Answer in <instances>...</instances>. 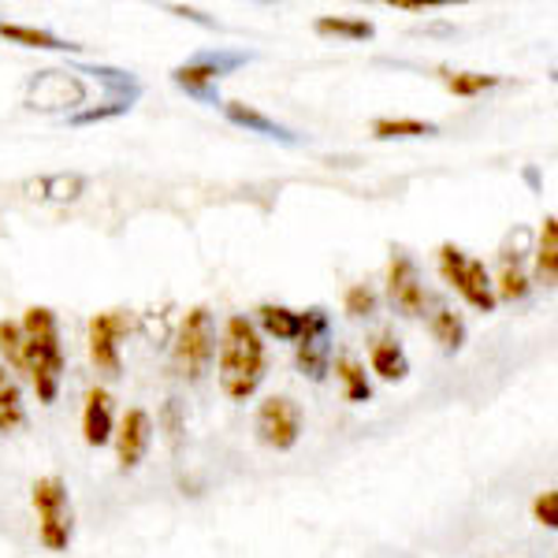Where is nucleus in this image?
I'll use <instances>...</instances> for the list:
<instances>
[{"instance_id":"1","label":"nucleus","mask_w":558,"mask_h":558,"mask_svg":"<svg viewBox=\"0 0 558 558\" xmlns=\"http://www.w3.org/2000/svg\"><path fill=\"white\" fill-rule=\"evenodd\" d=\"M23 373L31 376L41 402H52L64 380V343H60V324L49 305H31L23 313Z\"/></svg>"},{"instance_id":"2","label":"nucleus","mask_w":558,"mask_h":558,"mask_svg":"<svg viewBox=\"0 0 558 558\" xmlns=\"http://www.w3.org/2000/svg\"><path fill=\"white\" fill-rule=\"evenodd\" d=\"M265 380V339L257 324L235 313L220 339V391L231 402H246Z\"/></svg>"},{"instance_id":"3","label":"nucleus","mask_w":558,"mask_h":558,"mask_svg":"<svg viewBox=\"0 0 558 558\" xmlns=\"http://www.w3.org/2000/svg\"><path fill=\"white\" fill-rule=\"evenodd\" d=\"M34 510H38V539L45 551H68L71 533H75V518H71L68 484L60 476H41L34 481Z\"/></svg>"},{"instance_id":"4","label":"nucleus","mask_w":558,"mask_h":558,"mask_svg":"<svg viewBox=\"0 0 558 558\" xmlns=\"http://www.w3.org/2000/svg\"><path fill=\"white\" fill-rule=\"evenodd\" d=\"M436 257H439V272H444L447 283L462 294L465 305H473V310H481V313H492L495 305H499L492 294V276H488V268H484V260L465 257L454 242H444V246L436 250Z\"/></svg>"},{"instance_id":"5","label":"nucleus","mask_w":558,"mask_h":558,"mask_svg":"<svg viewBox=\"0 0 558 558\" xmlns=\"http://www.w3.org/2000/svg\"><path fill=\"white\" fill-rule=\"evenodd\" d=\"M216 354V331H213V313L205 305H194L191 313L179 324V339H175V365L183 368L186 380H197V376L209 368Z\"/></svg>"},{"instance_id":"6","label":"nucleus","mask_w":558,"mask_h":558,"mask_svg":"<svg viewBox=\"0 0 558 558\" xmlns=\"http://www.w3.org/2000/svg\"><path fill=\"white\" fill-rule=\"evenodd\" d=\"M257 436L272 451H291L302 436V410L287 395H272L257 407Z\"/></svg>"},{"instance_id":"7","label":"nucleus","mask_w":558,"mask_h":558,"mask_svg":"<svg viewBox=\"0 0 558 558\" xmlns=\"http://www.w3.org/2000/svg\"><path fill=\"white\" fill-rule=\"evenodd\" d=\"M128 331V317L120 310L97 313L86 328V343H89V362L97 365V373L105 376H120V339Z\"/></svg>"},{"instance_id":"8","label":"nucleus","mask_w":558,"mask_h":558,"mask_svg":"<svg viewBox=\"0 0 558 558\" xmlns=\"http://www.w3.org/2000/svg\"><path fill=\"white\" fill-rule=\"evenodd\" d=\"M299 343V368L310 380H324L328 376V313L320 305L302 313V336Z\"/></svg>"},{"instance_id":"9","label":"nucleus","mask_w":558,"mask_h":558,"mask_svg":"<svg viewBox=\"0 0 558 558\" xmlns=\"http://www.w3.org/2000/svg\"><path fill=\"white\" fill-rule=\"evenodd\" d=\"M387 294L407 317H421L425 313V287H421L417 265L407 254H395L387 265Z\"/></svg>"},{"instance_id":"10","label":"nucleus","mask_w":558,"mask_h":558,"mask_svg":"<svg viewBox=\"0 0 558 558\" xmlns=\"http://www.w3.org/2000/svg\"><path fill=\"white\" fill-rule=\"evenodd\" d=\"M116 439V458H120V470L128 473L146 458V447L153 439V421L146 410H128L120 417V428L112 432Z\"/></svg>"},{"instance_id":"11","label":"nucleus","mask_w":558,"mask_h":558,"mask_svg":"<svg viewBox=\"0 0 558 558\" xmlns=\"http://www.w3.org/2000/svg\"><path fill=\"white\" fill-rule=\"evenodd\" d=\"M116 432L112 421V395L105 387H89L86 391V407H83V436L89 447H105Z\"/></svg>"},{"instance_id":"12","label":"nucleus","mask_w":558,"mask_h":558,"mask_svg":"<svg viewBox=\"0 0 558 558\" xmlns=\"http://www.w3.org/2000/svg\"><path fill=\"white\" fill-rule=\"evenodd\" d=\"M228 64H239V57H231V60L197 57V60H191V64L175 68V71H172V78H175V86H183V89H186V94L209 97V94H213V83L223 75V68H228Z\"/></svg>"},{"instance_id":"13","label":"nucleus","mask_w":558,"mask_h":558,"mask_svg":"<svg viewBox=\"0 0 558 558\" xmlns=\"http://www.w3.org/2000/svg\"><path fill=\"white\" fill-rule=\"evenodd\" d=\"M368 362H373V373L380 376V380L395 384V380H407L410 373V357L407 350L395 343L391 336H380L373 339V347H368Z\"/></svg>"},{"instance_id":"14","label":"nucleus","mask_w":558,"mask_h":558,"mask_svg":"<svg viewBox=\"0 0 558 558\" xmlns=\"http://www.w3.org/2000/svg\"><path fill=\"white\" fill-rule=\"evenodd\" d=\"M558 279V220L544 216V228H539V246H536V283L555 287Z\"/></svg>"},{"instance_id":"15","label":"nucleus","mask_w":558,"mask_h":558,"mask_svg":"<svg viewBox=\"0 0 558 558\" xmlns=\"http://www.w3.org/2000/svg\"><path fill=\"white\" fill-rule=\"evenodd\" d=\"M223 116H228L231 123H239V128H246V131L268 134V138H279V142H291V131L279 128L276 120H268L265 112H257V108H250L242 101H223Z\"/></svg>"},{"instance_id":"16","label":"nucleus","mask_w":558,"mask_h":558,"mask_svg":"<svg viewBox=\"0 0 558 558\" xmlns=\"http://www.w3.org/2000/svg\"><path fill=\"white\" fill-rule=\"evenodd\" d=\"M257 320H260V328L268 331V336H276V339H299L302 336V313H294V310H287V305H272V302H265L257 310Z\"/></svg>"},{"instance_id":"17","label":"nucleus","mask_w":558,"mask_h":558,"mask_svg":"<svg viewBox=\"0 0 558 558\" xmlns=\"http://www.w3.org/2000/svg\"><path fill=\"white\" fill-rule=\"evenodd\" d=\"M492 294H495V302H518L529 294V276H525V268H521L518 257H510V254L502 257L499 279L492 283Z\"/></svg>"},{"instance_id":"18","label":"nucleus","mask_w":558,"mask_h":558,"mask_svg":"<svg viewBox=\"0 0 558 558\" xmlns=\"http://www.w3.org/2000/svg\"><path fill=\"white\" fill-rule=\"evenodd\" d=\"M23 425V391L15 384V376L0 365V436Z\"/></svg>"},{"instance_id":"19","label":"nucleus","mask_w":558,"mask_h":558,"mask_svg":"<svg viewBox=\"0 0 558 558\" xmlns=\"http://www.w3.org/2000/svg\"><path fill=\"white\" fill-rule=\"evenodd\" d=\"M336 376H339V384H343L347 402H368V399H373V387H368L365 365L357 362V357H350V354L339 357V362H336Z\"/></svg>"},{"instance_id":"20","label":"nucleus","mask_w":558,"mask_h":558,"mask_svg":"<svg viewBox=\"0 0 558 558\" xmlns=\"http://www.w3.org/2000/svg\"><path fill=\"white\" fill-rule=\"evenodd\" d=\"M320 38H347V41H368L376 26L368 20H347V15H320L317 20Z\"/></svg>"},{"instance_id":"21","label":"nucleus","mask_w":558,"mask_h":558,"mask_svg":"<svg viewBox=\"0 0 558 558\" xmlns=\"http://www.w3.org/2000/svg\"><path fill=\"white\" fill-rule=\"evenodd\" d=\"M0 38L15 41V45H26V49H71L49 31H38V26H23V23H4L0 20Z\"/></svg>"},{"instance_id":"22","label":"nucleus","mask_w":558,"mask_h":558,"mask_svg":"<svg viewBox=\"0 0 558 558\" xmlns=\"http://www.w3.org/2000/svg\"><path fill=\"white\" fill-rule=\"evenodd\" d=\"M428 328H432V336H436V343L444 347V350H458V347L465 343V324H462V317H458L454 310L432 313Z\"/></svg>"},{"instance_id":"23","label":"nucleus","mask_w":558,"mask_h":558,"mask_svg":"<svg viewBox=\"0 0 558 558\" xmlns=\"http://www.w3.org/2000/svg\"><path fill=\"white\" fill-rule=\"evenodd\" d=\"M436 134V123L425 120H373V138L391 142V138H425Z\"/></svg>"},{"instance_id":"24","label":"nucleus","mask_w":558,"mask_h":558,"mask_svg":"<svg viewBox=\"0 0 558 558\" xmlns=\"http://www.w3.org/2000/svg\"><path fill=\"white\" fill-rule=\"evenodd\" d=\"M444 83H447V89H451L454 97H476V94H484V89L499 86V78H495V75H476V71H454V75H447Z\"/></svg>"},{"instance_id":"25","label":"nucleus","mask_w":558,"mask_h":558,"mask_svg":"<svg viewBox=\"0 0 558 558\" xmlns=\"http://www.w3.org/2000/svg\"><path fill=\"white\" fill-rule=\"evenodd\" d=\"M0 354L15 373H23V328L15 320H0Z\"/></svg>"},{"instance_id":"26","label":"nucleus","mask_w":558,"mask_h":558,"mask_svg":"<svg viewBox=\"0 0 558 558\" xmlns=\"http://www.w3.org/2000/svg\"><path fill=\"white\" fill-rule=\"evenodd\" d=\"M343 305H347L350 317H368V313H376V294L368 291L365 283H354V287L347 291Z\"/></svg>"},{"instance_id":"27","label":"nucleus","mask_w":558,"mask_h":558,"mask_svg":"<svg viewBox=\"0 0 558 558\" xmlns=\"http://www.w3.org/2000/svg\"><path fill=\"white\" fill-rule=\"evenodd\" d=\"M533 518H536L544 529H558V492H555V488H547V492H539V495H536Z\"/></svg>"}]
</instances>
